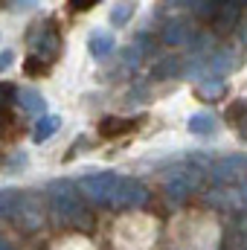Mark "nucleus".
Listing matches in <instances>:
<instances>
[{"label":"nucleus","mask_w":247,"mask_h":250,"mask_svg":"<svg viewBox=\"0 0 247 250\" xmlns=\"http://www.w3.org/2000/svg\"><path fill=\"white\" fill-rule=\"evenodd\" d=\"M50 209H53V218L62 224V227H73V230H90L93 227V215H90V207L87 201L79 195L76 184L70 181H53L50 189Z\"/></svg>","instance_id":"obj_1"},{"label":"nucleus","mask_w":247,"mask_h":250,"mask_svg":"<svg viewBox=\"0 0 247 250\" xmlns=\"http://www.w3.org/2000/svg\"><path fill=\"white\" fill-rule=\"evenodd\" d=\"M44 218H47V204L38 192H18L15 198V207H12V215L9 221L23 230V233H35L44 227Z\"/></svg>","instance_id":"obj_2"},{"label":"nucleus","mask_w":247,"mask_h":250,"mask_svg":"<svg viewBox=\"0 0 247 250\" xmlns=\"http://www.w3.org/2000/svg\"><path fill=\"white\" fill-rule=\"evenodd\" d=\"M117 181H120L117 172H93V175H84L76 184V189H79V195L84 201L99 204V207H108L111 204V195L117 189Z\"/></svg>","instance_id":"obj_3"},{"label":"nucleus","mask_w":247,"mask_h":250,"mask_svg":"<svg viewBox=\"0 0 247 250\" xmlns=\"http://www.w3.org/2000/svg\"><path fill=\"white\" fill-rule=\"evenodd\" d=\"M26 41L32 47V56H38L44 62H53L62 53V32H59V26L53 21H44L41 26H35Z\"/></svg>","instance_id":"obj_4"},{"label":"nucleus","mask_w":247,"mask_h":250,"mask_svg":"<svg viewBox=\"0 0 247 250\" xmlns=\"http://www.w3.org/2000/svg\"><path fill=\"white\" fill-rule=\"evenodd\" d=\"M145 201H148V189L143 187L137 178H120L108 207H114V209H137Z\"/></svg>","instance_id":"obj_5"},{"label":"nucleus","mask_w":247,"mask_h":250,"mask_svg":"<svg viewBox=\"0 0 247 250\" xmlns=\"http://www.w3.org/2000/svg\"><path fill=\"white\" fill-rule=\"evenodd\" d=\"M201 187H204V169H198V166L175 169V172L169 175V181H166V192H169L175 201H181L186 195L198 192Z\"/></svg>","instance_id":"obj_6"},{"label":"nucleus","mask_w":247,"mask_h":250,"mask_svg":"<svg viewBox=\"0 0 247 250\" xmlns=\"http://www.w3.org/2000/svg\"><path fill=\"white\" fill-rule=\"evenodd\" d=\"M247 178V154H230L221 157L212 166V181L218 187H239Z\"/></svg>","instance_id":"obj_7"},{"label":"nucleus","mask_w":247,"mask_h":250,"mask_svg":"<svg viewBox=\"0 0 247 250\" xmlns=\"http://www.w3.org/2000/svg\"><path fill=\"white\" fill-rule=\"evenodd\" d=\"M239 18H242V3H215V12H212L209 23L218 35H227V32L236 29Z\"/></svg>","instance_id":"obj_8"},{"label":"nucleus","mask_w":247,"mask_h":250,"mask_svg":"<svg viewBox=\"0 0 247 250\" xmlns=\"http://www.w3.org/2000/svg\"><path fill=\"white\" fill-rule=\"evenodd\" d=\"M160 41H163L166 47H181V44H192V41H195V32H192L189 21H184V18H172V21L163 23Z\"/></svg>","instance_id":"obj_9"},{"label":"nucleus","mask_w":247,"mask_h":250,"mask_svg":"<svg viewBox=\"0 0 247 250\" xmlns=\"http://www.w3.org/2000/svg\"><path fill=\"white\" fill-rule=\"evenodd\" d=\"M114 32H108V29H93L90 32V38H87V50H90V56L93 59H108L111 53H114Z\"/></svg>","instance_id":"obj_10"},{"label":"nucleus","mask_w":247,"mask_h":250,"mask_svg":"<svg viewBox=\"0 0 247 250\" xmlns=\"http://www.w3.org/2000/svg\"><path fill=\"white\" fill-rule=\"evenodd\" d=\"M131 131H137V120H125V117H105V120L99 123V137H105V140H117V137L131 134Z\"/></svg>","instance_id":"obj_11"},{"label":"nucleus","mask_w":247,"mask_h":250,"mask_svg":"<svg viewBox=\"0 0 247 250\" xmlns=\"http://www.w3.org/2000/svg\"><path fill=\"white\" fill-rule=\"evenodd\" d=\"M186 128H189L195 137H212V134L218 131V120H215V114H212V111H198V114H192V117H189Z\"/></svg>","instance_id":"obj_12"},{"label":"nucleus","mask_w":247,"mask_h":250,"mask_svg":"<svg viewBox=\"0 0 247 250\" xmlns=\"http://www.w3.org/2000/svg\"><path fill=\"white\" fill-rule=\"evenodd\" d=\"M15 99L21 102V108H23L26 114H44V108H47L44 96H41L38 90H32V87H21V90H15Z\"/></svg>","instance_id":"obj_13"},{"label":"nucleus","mask_w":247,"mask_h":250,"mask_svg":"<svg viewBox=\"0 0 247 250\" xmlns=\"http://www.w3.org/2000/svg\"><path fill=\"white\" fill-rule=\"evenodd\" d=\"M59 128H62V117H56V114H44L35 128H32V140L35 143H47L53 134H59Z\"/></svg>","instance_id":"obj_14"},{"label":"nucleus","mask_w":247,"mask_h":250,"mask_svg":"<svg viewBox=\"0 0 247 250\" xmlns=\"http://www.w3.org/2000/svg\"><path fill=\"white\" fill-rule=\"evenodd\" d=\"M181 73H184V59L181 56H166V59H160L154 64V76L157 79H175Z\"/></svg>","instance_id":"obj_15"},{"label":"nucleus","mask_w":247,"mask_h":250,"mask_svg":"<svg viewBox=\"0 0 247 250\" xmlns=\"http://www.w3.org/2000/svg\"><path fill=\"white\" fill-rule=\"evenodd\" d=\"M198 93L204 99H218L224 93V79H204V82H198Z\"/></svg>","instance_id":"obj_16"},{"label":"nucleus","mask_w":247,"mask_h":250,"mask_svg":"<svg viewBox=\"0 0 247 250\" xmlns=\"http://www.w3.org/2000/svg\"><path fill=\"white\" fill-rule=\"evenodd\" d=\"M131 15H134V3H117L111 9V23L114 26H123V23L131 21Z\"/></svg>","instance_id":"obj_17"},{"label":"nucleus","mask_w":247,"mask_h":250,"mask_svg":"<svg viewBox=\"0 0 247 250\" xmlns=\"http://www.w3.org/2000/svg\"><path fill=\"white\" fill-rule=\"evenodd\" d=\"M15 198H18V192H15V189H0V218H6V221H9L12 207H15Z\"/></svg>","instance_id":"obj_18"},{"label":"nucleus","mask_w":247,"mask_h":250,"mask_svg":"<svg viewBox=\"0 0 247 250\" xmlns=\"http://www.w3.org/2000/svg\"><path fill=\"white\" fill-rule=\"evenodd\" d=\"M23 70H26L29 76H44V73L50 70V62H44V59H38V56H29L26 64H23Z\"/></svg>","instance_id":"obj_19"},{"label":"nucleus","mask_w":247,"mask_h":250,"mask_svg":"<svg viewBox=\"0 0 247 250\" xmlns=\"http://www.w3.org/2000/svg\"><path fill=\"white\" fill-rule=\"evenodd\" d=\"M12 102H15V87L6 84V82H0V114H6L12 108Z\"/></svg>","instance_id":"obj_20"},{"label":"nucleus","mask_w":247,"mask_h":250,"mask_svg":"<svg viewBox=\"0 0 247 250\" xmlns=\"http://www.w3.org/2000/svg\"><path fill=\"white\" fill-rule=\"evenodd\" d=\"M245 114H247V99H236V102L230 105V111H227V120H230V123H239Z\"/></svg>","instance_id":"obj_21"},{"label":"nucleus","mask_w":247,"mask_h":250,"mask_svg":"<svg viewBox=\"0 0 247 250\" xmlns=\"http://www.w3.org/2000/svg\"><path fill=\"white\" fill-rule=\"evenodd\" d=\"M189 6L195 9L198 18H212V12H215V3H189Z\"/></svg>","instance_id":"obj_22"},{"label":"nucleus","mask_w":247,"mask_h":250,"mask_svg":"<svg viewBox=\"0 0 247 250\" xmlns=\"http://www.w3.org/2000/svg\"><path fill=\"white\" fill-rule=\"evenodd\" d=\"M73 12H87V9H93V0H70L67 3Z\"/></svg>","instance_id":"obj_23"},{"label":"nucleus","mask_w":247,"mask_h":250,"mask_svg":"<svg viewBox=\"0 0 247 250\" xmlns=\"http://www.w3.org/2000/svg\"><path fill=\"white\" fill-rule=\"evenodd\" d=\"M12 62H15V53H12V50H3V53H0V73H3L6 67H12Z\"/></svg>","instance_id":"obj_24"},{"label":"nucleus","mask_w":247,"mask_h":250,"mask_svg":"<svg viewBox=\"0 0 247 250\" xmlns=\"http://www.w3.org/2000/svg\"><path fill=\"white\" fill-rule=\"evenodd\" d=\"M236 195H239V207H247V178L236 187Z\"/></svg>","instance_id":"obj_25"},{"label":"nucleus","mask_w":247,"mask_h":250,"mask_svg":"<svg viewBox=\"0 0 247 250\" xmlns=\"http://www.w3.org/2000/svg\"><path fill=\"white\" fill-rule=\"evenodd\" d=\"M0 250H15V248H12V245H9V242H6V239L0 236Z\"/></svg>","instance_id":"obj_26"},{"label":"nucleus","mask_w":247,"mask_h":250,"mask_svg":"<svg viewBox=\"0 0 247 250\" xmlns=\"http://www.w3.org/2000/svg\"><path fill=\"white\" fill-rule=\"evenodd\" d=\"M242 38H245V44H247V23L242 26Z\"/></svg>","instance_id":"obj_27"}]
</instances>
